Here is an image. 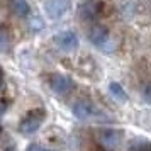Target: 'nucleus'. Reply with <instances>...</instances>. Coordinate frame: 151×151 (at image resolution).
<instances>
[{
    "mask_svg": "<svg viewBox=\"0 0 151 151\" xmlns=\"http://www.w3.org/2000/svg\"><path fill=\"white\" fill-rule=\"evenodd\" d=\"M68 10V2L66 0H49L46 4V12L51 19H60Z\"/></svg>",
    "mask_w": 151,
    "mask_h": 151,
    "instance_id": "obj_6",
    "label": "nucleus"
},
{
    "mask_svg": "<svg viewBox=\"0 0 151 151\" xmlns=\"http://www.w3.org/2000/svg\"><path fill=\"white\" fill-rule=\"evenodd\" d=\"M56 44L60 46L65 51H73V49L78 48V37H76L75 32L71 31H65V32H60V34L55 37Z\"/></svg>",
    "mask_w": 151,
    "mask_h": 151,
    "instance_id": "obj_5",
    "label": "nucleus"
},
{
    "mask_svg": "<svg viewBox=\"0 0 151 151\" xmlns=\"http://www.w3.org/2000/svg\"><path fill=\"white\" fill-rule=\"evenodd\" d=\"M2 83H4V73H2V70H0V87H2Z\"/></svg>",
    "mask_w": 151,
    "mask_h": 151,
    "instance_id": "obj_15",
    "label": "nucleus"
},
{
    "mask_svg": "<svg viewBox=\"0 0 151 151\" xmlns=\"http://www.w3.org/2000/svg\"><path fill=\"white\" fill-rule=\"evenodd\" d=\"M0 132H2V126H0Z\"/></svg>",
    "mask_w": 151,
    "mask_h": 151,
    "instance_id": "obj_16",
    "label": "nucleus"
},
{
    "mask_svg": "<svg viewBox=\"0 0 151 151\" xmlns=\"http://www.w3.org/2000/svg\"><path fill=\"white\" fill-rule=\"evenodd\" d=\"M49 87L53 88L55 93L58 95H66L73 90V80L68 78V76H63V75H51L49 76Z\"/></svg>",
    "mask_w": 151,
    "mask_h": 151,
    "instance_id": "obj_4",
    "label": "nucleus"
},
{
    "mask_svg": "<svg viewBox=\"0 0 151 151\" xmlns=\"http://www.w3.org/2000/svg\"><path fill=\"white\" fill-rule=\"evenodd\" d=\"M73 114L80 121H100V119H107V116L104 112H100L93 104H90V102H76L73 105Z\"/></svg>",
    "mask_w": 151,
    "mask_h": 151,
    "instance_id": "obj_1",
    "label": "nucleus"
},
{
    "mask_svg": "<svg viewBox=\"0 0 151 151\" xmlns=\"http://www.w3.org/2000/svg\"><path fill=\"white\" fill-rule=\"evenodd\" d=\"M12 44V34L7 27H0V53H5L10 49Z\"/></svg>",
    "mask_w": 151,
    "mask_h": 151,
    "instance_id": "obj_9",
    "label": "nucleus"
},
{
    "mask_svg": "<svg viewBox=\"0 0 151 151\" xmlns=\"http://www.w3.org/2000/svg\"><path fill=\"white\" fill-rule=\"evenodd\" d=\"M109 88H110V93H112V97H114V99H117L119 102H126V100H127V95H126L124 88L119 85V83L112 82V83L109 85Z\"/></svg>",
    "mask_w": 151,
    "mask_h": 151,
    "instance_id": "obj_10",
    "label": "nucleus"
},
{
    "mask_svg": "<svg viewBox=\"0 0 151 151\" xmlns=\"http://www.w3.org/2000/svg\"><path fill=\"white\" fill-rule=\"evenodd\" d=\"M143 97H144V100L148 104H151V83H148L146 87H144L143 90Z\"/></svg>",
    "mask_w": 151,
    "mask_h": 151,
    "instance_id": "obj_13",
    "label": "nucleus"
},
{
    "mask_svg": "<svg viewBox=\"0 0 151 151\" xmlns=\"http://www.w3.org/2000/svg\"><path fill=\"white\" fill-rule=\"evenodd\" d=\"M99 143L105 150H116L122 143V131L114 127H105L99 131Z\"/></svg>",
    "mask_w": 151,
    "mask_h": 151,
    "instance_id": "obj_3",
    "label": "nucleus"
},
{
    "mask_svg": "<svg viewBox=\"0 0 151 151\" xmlns=\"http://www.w3.org/2000/svg\"><path fill=\"white\" fill-rule=\"evenodd\" d=\"M42 117H44V112L41 109L27 112L26 116L22 117L21 124H19V132H22V134H32V132H36L42 122Z\"/></svg>",
    "mask_w": 151,
    "mask_h": 151,
    "instance_id": "obj_2",
    "label": "nucleus"
},
{
    "mask_svg": "<svg viewBox=\"0 0 151 151\" xmlns=\"http://www.w3.org/2000/svg\"><path fill=\"white\" fill-rule=\"evenodd\" d=\"M27 151H51V150H46V148H41V146H37V144H31L27 148Z\"/></svg>",
    "mask_w": 151,
    "mask_h": 151,
    "instance_id": "obj_14",
    "label": "nucleus"
},
{
    "mask_svg": "<svg viewBox=\"0 0 151 151\" xmlns=\"http://www.w3.org/2000/svg\"><path fill=\"white\" fill-rule=\"evenodd\" d=\"M97 5H92V4H88V5H83L82 9H80V15H82L83 19H87V21H92V19H95L97 17Z\"/></svg>",
    "mask_w": 151,
    "mask_h": 151,
    "instance_id": "obj_11",
    "label": "nucleus"
},
{
    "mask_svg": "<svg viewBox=\"0 0 151 151\" xmlns=\"http://www.w3.org/2000/svg\"><path fill=\"white\" fill-rule=\"evenodd\" d=\"M127 151H151V144L144 139H136L129 144Z\"/></svg>",
    "mask_w": 151,
    "mask_h": 151,
    "instance_id": "obj_12",
    "label": "nucleus"
},
{
    "mask_svg": "<svg viewBox=\"0 0 151 151\" xmlns=\"http://www.w3.org/2000/svg\"><path fill=\"white\" fill-rule=\"evenodd\" d=\"M10 9L19 17H27V15H31V5H29L26 0H10Z\"/></svg>",
    "mask_w": 151,
    "mask_h": 151,
    "instance_id": "obj_8",
    "label": "nucleus"
},
{
    "mask_svg": "<svg viewBox=\"0 0 151 151\" xmlns=\"http://www.w3.org/2000/svg\"><path fill=\"white\" fill-rule=\"evenodd\" d=\"M88 37H90V41L93 42L95 46H104L105 42L109 41V31H107L105 26L97 24V26H93V27L90 29Z\"/></svg>",
    "mask_w": 151,
    "mask_h": 151,
    "instance_id": "obj_7",
    "label": "nucleus"
}]
</instances>
